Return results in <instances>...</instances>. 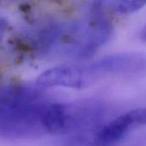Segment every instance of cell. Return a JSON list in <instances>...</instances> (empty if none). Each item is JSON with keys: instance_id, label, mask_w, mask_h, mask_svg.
Here are the masks:
<instances>
[{"instance_id": "2", "label": "cell", "mask_w": 146, "mask_h": 146, "mask_svg": "<svg viewBox=\"0 0 146 146\" xmlns=\"http://www.w3.org/2000/svg\"><path fill=\"white\" fill-rule=\"evenodd\" d=\"M99 78L135 74L146 69V56L139 52L112 54L91 63Z\"/></svg>"}, {"instance_id": "5", "label": "cell", "mask_w": 146, "mask_h": 146, "mask_svg": "<svg viewBox=\"0 0 146 146\" xmlns=\"http://www.w3.org/2000/svg\"><path fill=\"white\" fill-rule=\"evenodd\" d=\"M133 121L134 127L146 126V108H139L128 111Z\"/></svg>"}, {"instance_id": "1", "label": "cell", "mask_w": 146, "mask_h": 146, "mask_svg": "<svg viewBox=\"0 0 146 146\" xmlns=\"http://www.w3.org/2000/svg\"><path fill=\"white\" fill-rule=\"evenodd\" d=\"M99 79L92 64L83 66H58L43 72L37 79L41 87L83 89Z\"/></svg>"}, {"instance_id": "6", "label": "cell", "mask_w": 146, "mask_h": 146, "mask_svg": "<svg viewBox=\"0 0 146 146\" xmlns=\"http://www.w3.org/2000/svg\"><path fill=\"white\" fill-rule=\"evenodd\" d=\"M140 38L143 42L146 43V23L145 25L144 26V27L142 28L141 30V33H140Z\"/></svg>"}, {"instance_id": "4", "label": "cell", "mask_w": 146, "mask_h": 146, "mask_svg": "<svg viewBox=\"0 0 146 146\" xmlns=\"http://www.w3.org/2000/svg\"><path fill=\"white\" fill-rule=\"evenodd\" d=\"M102 3L104 9L123 15L135 13L146 5V2L144 1H110Z\"/></svg>"}, {"instance_id": "3", "label": "cell", "mask_w": 146, "mask_h": 146, "mask_svg": "<svg viewBox=\"0 0 146 146\" xmlns=\"http://www.w3.org/2000/svg\"><path fill=\"white\" fill-rule=\"evenodd\" d=\"M39 98H42L41 92L33 87H0V114L21 104Z\"/></svg>"}]
</instances>
